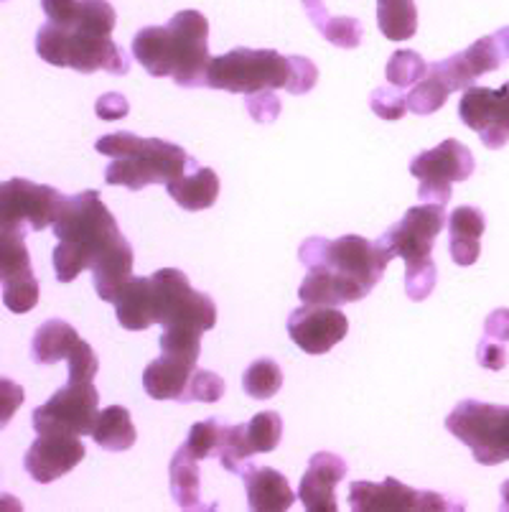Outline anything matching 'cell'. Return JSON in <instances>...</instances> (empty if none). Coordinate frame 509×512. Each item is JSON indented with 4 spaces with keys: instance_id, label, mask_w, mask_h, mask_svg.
<instances>
[{
    "instance_id": "4fadbf2b",
    "label": "cell",
    "mask_w": 509,
    "mask_h": 512,
    "mask_svg": "<svg viewBox=\"0 0 509 512\" xmlns=\"http://www.w3.org/2000/svg\"><path fill=\"white\" fill-rule=\"evenodd\" d=\"M31 357L36 365H56L67 360L69 380H95L100 372L95 349L79 337L72 324L62 319H49L36 329Z\"/></svg>"
},
{
    "instance_id": "b9f144b4",
    "label": "cell",
    "mask_w": 509,
    "mask_h": 512,
    "mask_svg": "<svg viewBox=\"0 0 509 512\" xmlns=\"http://www.w3.org/2000/svg\"><path fill=\"white\" fill-rule=\"evenodd\" d=\"M308 3H316V0H303V6H308Z\"/></svg>"
},
{
    "instance_id": "836d02e7",
    "label": "cell",
    "mask_w": 509,
    "mask_h": 512,
    "mask_svg": "<svg viewBox=\"0 0 509 512\" xmlns=\"http://www.w3.org/2000/svg\"><path fill=\"white\" fill-rule=\"evenodd\" d=\"M224 380L217 375V372L212 370H199L196 367L194 377H191L189 388H186L184 393V400L181 403H194V400H199V403H217L219 398L224 395Z\"/></svg>"
},
{
    "instance_id": "277c9868",
    "label": "cell",
    "mask_w": 509,
    "mask_h": 512,
    "mask_svg": "<svg viewBox=\"0 0 509 512\" xmlns=\"http://www.w3.org/2000/svg\"><path fill=\"white\" fill-rule=\"evenodd\" d=\"M118 324L128 332L161 327H194L209 332L217 327V304L207 293L191 288L176 268H161L148 278H130L115 299Z\"/></svg>"
},
{
    "instance_id": "7402d4cb",
    "label": "cell",
    "mask_w": 509,
    "mask_h": 512,
    "mask_svg": "<svg viewBox=\"0 0 509 512\" xmlns=\"http://www.w3.org/2000/svg\"><path fill=\"white\" fill-rule=\"evenodd\" d=\"M247 505L255 512H286L293 507L291 484L280 472L270 467H247L242 472Z\"/></svg>"
},
{
    "instance_id": "30bf717a",
    "label": "cell",
    "mask_w": 509,
    "mask_h": 512,
    "mask_svg": "<svg viewBox=\"0 0 509 512\" xmlns=\"http://www.w3.org/2000/svg\"><path fill=\"white\" fill-rule=\"evenodd\" d=\"M97 416H100V393L95 380H69L44 406L31 413V423L36 434L62 431V434L92 436Z\"/></svg>"
},
{
    "instance_id": "52a82bcc",
    "label": "cell",
    "mask_w": 509,
    "mask_h": 512,
    "mask_svg": "<svg viewBox=\"0 0 509 512\" xmlns=\"http://www.w3.org/2000/svg\"><path fill=\"white\" fill-rule=\"evenodd\" d=\"M102 156H110L105 181L110 186H125L130 192H140L151 184H171L196 166L194 158L176 143L161 138H140L130 130L110 133L95 143Z\"/></svg>"
},
{
    "instance_id": "ba28073f",
    "label": "cell",
    "mask_w": 509,
    "mask_h": 512,
    "mask_svg": "<svg viewBox=\"0 0 509 512\" xmlns=\"http://www.w3.org/2000/svg\"><path fill=\"white\" fill-rule=\"evenodd\" d=\"M446 227L443 204L423 202L405 212L398 225H392L380 237V245L390 258L405 260V293L410 301H426L436 291V263H433V245Z\"/></svg>"
},
{
    "instance_id": "484cf974",
    "label": "cell",
    "mask_w": 509,
    "mask_h": 512,
    "mask_svg": "<svg viewBox=\"0 0 509 512\" xmlns=\"http://www.w3.org/2000/svg\"><path fill=\"white\" fill-rule=\"evenodd\" d=\"M199 462L179 446L171 459V495L181 510H202V482H199Z\"/></svg>"
},
{
    "instance_id": "8992f818",
    "label": "cell",
    "mask_w": 509,
    "mask_h": 512,
    "mask_svg": "<svg viewBox=\"0 0 509 512\" xmlns=\"http://www.w3.org/2000/svg\"><path fill=\"white\" fill-rule=\"evenodd\" d=\"M319 82V69L306 57H283L275 49H232L214 57L207 72V87L232 95H263L286 90L306 95Z\"/></svg>"
},
{
    "instance_id": "7c38bea8",
    "label": "cell",
    "mask_w": 509,
    "mask_h": 512,
    "mask_svg": "<svg viewBox=\"0 0 509 512\" xmlns=\"http://www.w3.org/2000/svg\"><path fill=\"white\" fill-rule=\"evenodd\" d=\"M349 507L354 512L464 510L461 502H451V497L441 495V492L413 490L395 477H387L382 482H352L349 484Z\"/></svg>"
},
{
    "instance_id": "83f0119b",
    "label": "cell",
    "mask_w": 509,
    "mask_h": 512,
    "mask_svg": "<svg viewBox=\"0 0 509 512\" xmlns=\"http://www.w3.org/2000/svg\"><path fill=\"white\" fill-rule=\"evenodd\" d=\"M303 8H306V16L311 18V23H314L316 29H319V34L324 36L326 41H331V44L339 46V49H357L364 34L362 23H359L357 18L329 16V11H326V6L321 3V0L308 3V6Z\"/></svg>"
},
{
    "instance_id": "5bb4252c",
    "label": "cell",
    "mask_w": 509,
    "mask_h": 512,
    "mask_svg": "<svg viewBox=\"0 0 509 512\" xmlns=\"http://www.w3.org/2000/svg\"><path fill=\"white\" fill-rule=\"evenodd\" d=\"M64 194L54 186L34 184L26 179H11L0 184V225L31 227L34 232L54 227L62 209Z\"/></svg>"
},
{
    "instance_id": "4316f807",
    "label": "cell",
    "mask_w": 509,
    "mask_h": 512,
    "mask_svg": "<svg viewBox=\"0 0 509 512\" xmlns=\"http://www.w3.org/2000/svg\"><path fill=\"white\" fill-rule=\"evenodd\" d=\"M92 439L105 451H128L138 441V431L133 426L130 411L123 406H110L97 416Z\"/></svg>"
},
{
    "instance_id": "ab89813d",
    "label": "cell",
    "mask_w": 509,
    "mask_h": 512,
    "mask_svg": "<svg viewBox=\"0 0 509 512\" xmlns=\"http://www.w3.org/2000/svg\"><path fill=\"white\" fill-rule=\"evenodd\" d=\"M494 36H497L499 46H502L504 57H509V26H504V29H499Z\"/></svg>"
},
{
    "instance_id": "9a60e30c",
    "label": "cell",
    "mask_w": 509,
    "mask_h": 512,
    "mask_svg": "<svg viewBox=\"0 0 509 512\" xmlns=\"http://www.w3.org/2000/svg\"><path fill=\"white\" fill-rule=\"evenodd\" d=\"M0 281H3V304L16 314H26L39 304L41 291L31 271L26 227L0 225Z\"/></svg>"
},
{
    "instance_id": "4dcf8cb0",
    "label": "cell",
    "mask_w": 509,
    "mask_h": 512,
    "mask_svg": "<svg viewBox=\"0 0 509 512\" xmlns=\"http://www.w3.org/2000/svg\"><path fill=\"white\" fill-rule=\"evenodd\" d=\"M242 388L250 398L255 400H268L278 395V390L283 388V370L275 360L263 357V360H255L245 370L242 377Z\"/></svg>"
},
{
    "instance_id": "44dd1931",
    "label": "cell",
    "mask_w": 509,
    "mask_h": 512,
    "mask_svg": "<svg viewBox=\"0 0 509 512\" xmlns=\"http://www.w3.org/2000/svg\"><path fill=\"white\" fill-rule=\"evenodd\" d=\"M347 477V462L342 456L331 454V451H319L311 456L306 474L301 479V497L303 507L308 512H336V484Z\"/></svg>"
},
{
    "instance_id": "60d3db41",
    "label": "cell",
    "mask_w": 509,
    "mask_h": 512,
    "mask_svg": "<svg viewBox=\"0 0 509 512\" xmlns=\"http://www.w3.org/2000/svg\"><path fill=\"white\" fill-rule=\"evenodd\" d=\"M502 507L504 510H509V479L502 484Z\"/></svg>"
},
{
    "instance_id": "8fae6325",
    "label": "cell",
    "mask_w": 509,
    "mask_h": 512,
    "mask_svg": "<svg viewBox=\"0 0 509 512\" xmlns=\"http://www.w3.org/2000/svg\"><path fill=\"white\" fill-rule=\"evenodd\" d=\"M474 169V153L456 138H448L410 161V174L420 181L418 197L433 204H448V199L454 197L451 186L471 179Z\"/></svg>"
},
{
    "instance_id": "ffe728a7",
    "label": "cell",
    "mask_w": 509,
    "mask_h": 512,
    "mask_svg": "<svg viewBox=\"0 0 509 512\" xmlns=\"http://www.w3.org/2000/svg\"><path fill=\"white\" fill-rule=\"evenodd\" d=\"M504 62V51L499 46L497 36H484V39L474 41L466 51L454 54V57L443 59V62H433L443 79L448 82L451 92L469 90L479 77L489 72H497Z\"/></svg>"
},
{
    "instance_id": "f35d334b",
    "label": "cell",
    "mask_w": 509,
    "mask_h": 512,
    "mask_svg": "<svg viewBox=\"0 0 509 512\" xmlns=\"http://www.w3.org/2000/svg\"><path fill=\"white\" fill-rule=\"evenodd\" d=\"M484 337L497 339V342H509V309H497L484 321Z\"/></svg>"
},
{
    "instance_id": "d4e9b609",
    "label": "cell",
    "mask_w": 509,
    "mask_h": 512,
    "mask_svg": "<svg viewBox=\"0 0 509 512\" xmlns=\"http://www.w3.org/2000/svg\"><path fill=\"white\" fill-rule=\"evenodd\" d=\"M168 194L186 212H202L217 204L219 176L214 169H194V174H184L166 184Z\"/></svg>"
},
{
    "instance_id": "d6a6232c",
    "label": "cell",
    "mask_w": 509,
    "mask_h": 512,
    "mask_svg": "<svg viewBox=\"0 0 509 512\" xmlns=\"http://www.w3.org/2000/svg\"><path fill=\"white\" fill-rule=\"evenodd\" d=\"M224 431H227V426H222L217 418L194 423L189 431V439H186L184 449L194 456L196 462H204V459H209L212 454H219V449H222V441H224Z\"/></svg>"
},
{
    "instance_id": "8d00e7d4",
    "label": "cell",
    "mask_w": 509,
    "mask_h": 512,
    "mask_svg": "<svg viewBox=\"0 0 509 512\" xmlns=\"http://www.w3.org/2000/svg\"><path fill=\"white\" fill-rule=\"evenodd\" d=\"M247 110L258 123H273L280 113V102L273 92H263V95L247 97Z\"/></svg>"
},
{
    "instance_id": "cb8c5ba5",
    "label": "cell",
    "mask_w": 509,
    "mask_h": 512,
    "mask_svg": "<svg viewBox=\"0 0 509 512\" xmlns=\"http://www.w3.org/2000/svg\"><path fill=\"white\" fill-rule=\"evenodd\" d=\"M487 230L484 214L476 207H456L448 217V248L461 268H469L482 255V235Z\"/></svg>"
},
{
    "instance_id": "5b68a950",
    "label": "cell",
    "mask_w": 509,
    "mask_h": 512,
    "mask_svg": "<svg viewBox=\"0 0 509 512\" xmlns=\"http://www.w3.org/2000/svg\"><path fill=\"white\" fill-rule=\"evenodd\" d=\"M133 57L151 77H171L179 87H207L209 21L199 11H179L168 26L140 29Z\"/></svg>"
},
{
    "instance_id": "f1b7e54d",
    "label": "cell",
    "mask_w": 509,
    "mask_h": 512,
    "mask_svg": "<svg viewBox=\"0 0 509 512\" xmlns=\"http://www.w3.org/2000/svg\"><path fill=\"white\" fill-rule=\"evenodd\" d=\"M377 26L390 41H408L418 31L415 0H377Z\"/></svg>"
},
{
    "instance_id": "d590c367",
    "label": "cell",
    "mask_w": 509,
    "mask_h": 512,
    "mask_svg": "<svg viewBox=\"0 0 509 512\" xmlns=\"http://www.w3.org/2000/svg\"><path fill=\"white\" fill-rule=\"evenodd\" d=\"M476 360H479V365H482L484 370H504L509 360L507 347H504V342H497V339L482 337V342L476 347Z\"/></svg>"
},
{
    "instance_id": "6da1fadb",
    "label": "cell",
    "mask_w": 509,
    "mask_h": 512,
    "mask_svg": "<svg viewBox=\"0 0 509 512\" xmlns=\"http://www.w3.org/2000/svg\"><path fill=\"white\" fill-rule=\"evenodd\" d=\"M54 235L59 240L54 248L56 278L72 283L82 271H92L97 296L115 304L120 288L133 278V248L97 192L64 197Z\"/></svg>"
},
{
    "instance_id": "d6986e66",
    "label": "cell",
    "mask_w": 509,
    "mask_h": 512,
    "mask_svg": "<svg viewBox=\"0 0 509 512\" xmlns=\"http://www.w3.org/2000/svg\"><path fill=\"white\" fill-rule=\"evenodd\" d=\"M84 454L87 451H84L79 436L49 431V434H39V439L31 444V449L26 451L23 467L39 484H51L72 472L74 467H79Z\"/></svg>"
},
{
    "instance_id": "3957f363",
    "label": "cell",
    "mask_w": 509,
    "mask_h": 512,
    "mask_svg": "<svg viewBox=\"0 0 509 512\" xmlns=\"http://www.w3.org/2000/svg\"><path fill=\"white\" fill-rule=\"evenodd\" d=\"M115 8L107 0H79L69 21H46L36 34V54L74 72L128 74L130 59L115 41Z\"/></svg>"
},
{
    "instance_id": "74e56055",
    "label": "cell",
    "mask_w": 509,
    "mask_h": 512,
    "mask_svg": "<svg viewBox=\"0 0 509 512\" xmlns=\"http://www.w3.org/2000/svg\"><path fill=\"white\" fill-rule=\"evenodd\" d=\"M97 118L102 120H123L130 113V105L123 95L118 92H110V95H102L95 105Z\"/></svg>"
},
{
    "instance_id": "e0dca14e",
    "label": "cell",
    "mask_w": 509,
    "mask_h": 512,
    "mask_svg": "<svg viewBox=\"0 0 509 512\" xmlns=\"http://www.w3.org/2000/svg\"><path fill=\"white\" fill-rule=\"evenodd\" d=\"M461 123L479 133L482 143L492 151L509 141V82L499 90L469 87L459 102Z\"/></svg>"
},
{
    "instance_id": "603a6c76",
    "label": "cell",
    "mask_w": 509,
    "mask_h": 512,
    "mask_svg": "<svg viewBox=\"0 0 509 512\" xmlns=\"http://www.w3.org/2000/svg\"><path fill=\"white\" fill-rule=\"evenodd\" d=\"M196 372V362L186 357L161 355L143 370V388L153 400H184Z\"/></svg>"
},
{
    "instance_id": "1f68e13d",
    "label": "cell",
    "mask_w": 509,
    "mask_h": 512,
    "mask_svg": "<svg viewBox=\"0 0 509 512\" xmlns=\"http://www.w3.org/2000/svg\"><path fill=\"white\" fill-rule=\"evenodd\" d=\"M428 67H431V64L420 57L418 51H410V49L395 51L385 67L387 85L398 87V90H413L420 79L428 74Z\"/></svg>"
},
{
    "instance_id": "ac0fdd59",
    "label": "cell",
    "mask_w": 509,
    "mask_h": 512,
    "mask_svg": "<svg viewBox=\"0 0 509 512\" xmlns=\"http://www.w3.org/2000/svg\"><path fill=\"white\" fill-rule=\"evenodd\" d=\"M349 332V319L336 306L303 304L288 316V334L306 355H326Z\"/></svg>"
},
{
    "instance_id": "f546056e",
    "label": "cell",
    "mask_w": 509,
    "mask_h": 512,
    "mask_svg": "<svg viewBox=\"0 0 509 512\" xmlns=\"http://www.w3.org/2000/svg\"><path fill=\"white\" fill-rule=\"evenodd\" d=\"M448 97H451V87L443 79V74L438 72L436 64H431L426 77L420 79L418 85L408 92V100L405 102H408V113L433 115L446 105Z\"/></svg>"
},
{
    "instance_id": "2e32d148",
    "label": "cell",
    "mask_w": 509,
    "mask_h": 512,
    "mask_svg": "<svg viewBox=\"0 0 509 512\" xmlns=\"http://www.w3.org/2000/svg\"><path fill=\"white\" fill-rule=\"evenodd\" d=\"M283 436V418L275 411H263L247 423L227 426L224 431L222 449H219V464L227 472L242 474L247 467H252L250 459L255 454H268L275 451Z\"/></svg>"
},
{
    "instance_id": "e575fe53",
    "label": "cell",
    "mask_w": 509,
    "mask_h": 512,
    "mask_svg": "<svg viewBox=\"0 0 509 512\" xmlns=\"http://www.w3.org/2000/svg\"><path fill=\"white\" fill-rule=\"evenodd\" d=\"M408 95H405L403 90H398V87H377L375 92H372L370 97V105L372 110H375L377 118L382 120H400L405 118V113H408Z\"/></svg>"
},
{
    "instance_id": "9c48e42d",
    "label": "cell",
    "mask_w": 509,
    "mask_h": 512,
    "mask_svg": "<svg viewBox=\"0 0 509 512\" xmlns=\"http://www.w3.org/2000/svg\"><path fill=\"white\" fill-rule=\"evenodd\" d=\"M446 428L461 444L469 446L482 467L509 462V406L461 400L446 418Z\"/></svg>"
},
{
    "instance_id": "7a4b0ae2",
    "label": "cell",
    "mask_w": 509,
    "mask_h": 512,
    "mask_svg": "<svg viewBox=\"0 0 509 512\" xmlns=\"http://www.w3.org/2000/svg\"><path fill=\"white\" fill-rule=\"evenodd\" d=\"M298 260L308 268L298 299L303 304L342 306L367 299L392 258L380 242L344 235L336 240L308 237L298 248Z\"/></svg>"
}]
</instances>
